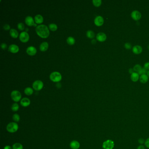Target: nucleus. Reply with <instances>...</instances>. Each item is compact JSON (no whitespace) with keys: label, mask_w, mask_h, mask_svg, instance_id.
Masks as SVG:
<instances>
[{"label":"nucleus","mask_w":149,"mask_h":149,"mask_svg":"<svg viewBox=\"0 0 149 149\" xmlns=\"http://www.w3.org/2000/svg\"><path fill=\"white\" fill-rule=\"evenodd\" d=\"M49 77L50 80L53 82H59L62 79L61 74L58 72H52L50 74Z\"/></svg>","instance_id":"7ed1b4c3"},{"label":"nucleus","mask_w":149,"mask_h":149,"mask_svg":"<svg viewBox=\"0 0 149 149\" xmlns=\"http://www.w3.org/2000/svg\"><path fill=\"white\" fill-rule=\"evenodd\" d=\"M0 46H1V48L3 49H5L7 48V46L6 44H5V43H1Z\"/></svg>","instance_id":"f704fd0d"},{"label":"nucleus","mask_w":149,"mask_h":149,"mask_svg":"<svg viewBox=\"0 0 149 149\" xmlns=\"http://www.w3.org/2000/svg\"><path fill=\"white\" fill-rule=\"evenodd\" d=\"M70 148L72 149H78L80 147V144L77 141L73 140L70 143Z\"/></svg>","instance_id":"2eb2a0df"},{"label":"nucleus","mask_w":149,"mask_h":149,"mask_svg":"<svg viewBox=\"0 0 149 149\" xmlns=\"http://www.w3.org/2000/svg\"><path fill=\"white\" fill-rule=\"evenodd\" d=\"M20 40L23 43H26L28 41L29 39L28 34L26 32H21L19 36Z\"/></svg>","instance_id":"0eeeda50"},{"label":"nucleus","mask_w":149,"mask_h":149,"mask_svg":"<svg viewBox=\"0 0 149 149\" xmlns=\"http://www.w3.org/2000/svg\"><path fill=\"white\" fill-rule=\"evenodd\" d=\"M67 42L70 45H73L75 42V40L73 37L70 36L67 38Z\"/></svg>","instance_id":"5701e85b"},{"label":"nucleus","mask_w":149,"mask_h":149,"mask_svg":"<svg viewBox=\"0 0 149 149\" xmlns=\"http://www.w3.org/2000/svg\"><path fill=\"white\" fill-rule=\"evenodd\" d=\"M145 144L146 146V147L149 148V138L147 139L146 140V141H145Z\"/></svg>","instance_id":"e433bc0d"},{"label":"nucleus","mask_w":149,"mask_h":149,"mask_svg":"<svg viewBox=\"0 0 149 149\" xmlns=\"http://www.w3.org/2000/svg\"><path fill=\"white\" fill-rule=\"evenodd\" d=\"M11 96L12 100L15 102H18L21 100V93L17 90H15L12 92Z\"/></svg>","instance_id":"20e7f679"},{"label":"nucleus","mask_w":149,"mask_h":149,"mask_svg":"<svg viewBox=\"0 0 149 149\" xmlns=\"http://www.w3.org/2000/svg\"><path fill=\"white\" fill-rule=\"evenodd\" d=\"M36 33L43 38H47L49 35V28L45 24H40L37 26L36 28Z\"/></svg>","instance_id":"f257e3e1"},{"label":"nucleus","mask_w":149,"mask_h":149,"mask_svg":"<svg viewBox=\"0 0 149 149\" xmlns=\"http://www.w3.org/2000/svg\"><path fill=\"white\" fill-rule=\"evenodd\" d=\"M91 42H92V44H95V43H96V40H92Z\"/></svg>","instance_id":"79ce46f5"},{"label":"nucleus","mask_w":149,"mask_h":149,"mask_svg":"<svg viewBox=\"0 0 149 149\" xmlns=\"http://www.w3.org/2000/svg\"><path fill=\"white\" fill-rule=\"evenodd\" d=\"M12 149H23V147L21 143H15L12 146Z\"/></svg>","instance_id":"393cba45"},{"label":"nucleus","mask_w":149,"mask_h":149,"mask_svg":"<svg viewBox=\"0 0 149 149\" xmlns=\"http://www.w3.org/2000/svg\"><path fill=\"white\" fill-rule=\"evenodd\" d=\"M9 51L12 53H17L19 51V47L18 46L15 44H12L9 46L8 48Z\"/></svg>","instance_id":"4468645a"},{"label":"nucleus","mask_w":149,"mask_h":149,"mask_svg":"<svg viewBox=\"0 0 149 149\" xmlns=\"http://www.w3.org/2000/svg\"><path fill=\"white\" fill-rule=\"evenodd\" d=\"M124 46H125V48L127 49H131V47H132L131 44L129 43H125Z\"/></svg>","instance_id":"473e14b6"},{"label":"nucleus","mask_w":149,"mask_h":149,"mask_svg":"<svg viewBox=\"0 0 149 149\" xmlns=\"http://www.w3.org/2000/svg\"><path fill=\"white\" fill-rule=\"evenodd\" d=\"M96 39L98 41L103 42L106 40V35L103 32H99L97 35Z\"/></svg>","instance_id":"9b49d317"},{"label":"nucleus","mask_w":149,"mask_h":149,"mask_svg":"<svg viewBox=\"0 0 149 149\" xmlns=\"http://www.w3.org/2000/svg\"><path fill=\"white\" fill-rule=\"evenodd\" d=\"M129 73H131V74L133 73H134V70L133 69H132V68H130L129 69Z\"/></svg>","instance_id":"58836bf2"},{"label":"nucleus","mask_w":149,"mask_h":149,"mask_svg":"<svg viewBox=\"0 0 149 149\" xmlns=\"http://www.w3.org/2000/svg\"><path fill=\"white\" fill-rule=\"evenodd\" d=\"M131 17L134 20L138 21L141 18V14L137 11H134L131 13Z\"/></svg>","instance_id":"1a4fd4ad"},{"label":"nucleus","mask_w":149,"mask_h":149,"mask_svg":"<svg viewBox=\"0 0 149 149\" xmlns=\"http://www.w3.org/2000/svg\"><path fill=\"white\" fill-rule=\"evenodd\" d=\"M141 69H142V67H141V66L139 64H137V65H135L133 67V70H134V71L137 72L138 73L141 70Z\"/></svg>","instance_id":"c756f323"},{"label":"nucleus","mask_w":149,"mask_h":149,"mask_svg":"<svg viewBox=\"0 0 149 149\" xmlns=\"http://www.w3.org/2000/svg\"><path fill=\"white\" fill-rule=\"evenodd\" d=\"M20 104L21 106L24 107H26L30 105V100L27 97H24L21 99Z\"/></svg>","instance_id":"ddd939ff"},{"label":"nucleus","mask_w":149,"mask_h":149,"mask_svg":"<svg viewBox=\"0 0 149 149\" xmlns=\"http://www.w3.org/2000/svg\"><path fill=\"white\" fill-rule=\"evenodd\" d=\"M7 130L10 133H14L18 131V125L16 122H12L7 125L6 127Z\"/></svg>","instance_id":"f03ea898"},{"label":"nucleus","mask_w":149,"mask_h":149,"mask_svg":"<svg viewBox=\"0 0 149 149\" xmlns=\"http://www.w3.org/2000/svg\"><path fill=\"white\" fill-rule=\"evenodd\" d=\"M19 108V107L18 105V104L16 103H14L12 105V107H11V109L12 110V111L13 112H17L18 111Z\"/></svg>","instance_id":"bb28decb"},{"label":"nucleus","mask_w":149,"mask_h":149,"mask_svg":"<svg viewBox=\"0 0 149 149\" xmlns=\"http://www.w3.org/2000/svg\"><path fill=\"white\" fill-rule=\"evenodd\" d=\"M143 51V49L142 47L139 45H136L134 46L133 48V52L135 54H140Z\"/></svg>","instance_id":"dca6fc26"},{"label":"nucleus","mask_w":149,"mask_h":149,"mask_svg":"<svg viewBox=\"0 0 149 149\" xmlns=\"http://www.w3.org/2000/svg\"><path fill=\"white\" fill-rule=\"evenodd\" d=\"M131 79L133 82H137L139 79V74L137 73L134 72L131 75Z\"/></svg>","instance_id":"aec40b11"},{"label":"nucleus","mask_w":149,"mask_h":149,"mask_svg":"<svg viewBox=\"0 0 149 149\" xmlns=\"http://www.w3.org/2000/svg\"><path fill=\"white\" fill-rule=\"evenodd\" d=\"M137 149H145V148H144V146H143L140 145V146H139L138 147Z\"/></svg>","instance_id":"ea45409f"},{"label":"nucleus","mask_w":149,"mask_h":149,"mask_svg":"<svg viewBox=\"0 0 149 149\" xmlns=\"http://www.w3.org/2000/svg\"><path fill=\"white\" fill-rule=\"evenodd\" d=\"M147 73V71L146 69L145 68H142L141 70L140 71V72L138 73L139 74H140L141 75H143V74H146V73Z\"/></svg>","instance_id":"7c9ffc66"},{"label":"nucleus","mask_w":149,"mask_h":149,"mask_svg":"<svg viewBox=\"0 0 149 149\" xmlns=\"http://www.w3.org/2000/svg\"><path fill=\"white\" fill-rule=\"evenodd\" d=\"M49 28L52 31H55L57 29V25L54 23H51L49 24Z\"/></svg>","instance_id":"a878e982"},{"label":"nucleus","mask_w":149,"mask_h":149,"mask_svg":"<svg viewBox=\"0 0 149 149\" xmlns=\"http://www.w3.org/2000/svg\"><path fill=\"white\" fill-rule=\"evenodd\" d=\"M25 22L28 26H36V24L34 23V21L32 17L30 16H28L25 18Z\"/></svg>","instance_id":"9d476101"},{"label":"nucleus","mask_w":149,"mask_h":149,"mask_svg":"<svg viewBox=\"0 0 149 149\" xmlns=\"http://www.w3.org/2000/svg\"><path fill=\"white\" fill-rule=\"evenodd\" d=\"M35 21L37 24H41L43 21V18L40 15H37L35 17Z\"/></svg>","instance_id":"a211bd4d"},{"label":"nucleus","mask_w":149,"mask_h":149,"mask_svg":"<svg viewBox=\"0 0 149 149\" xmlns=\"http://www.w3.org/2000/svg\"><path fill=\"white\" fill-rule=\"evenodd\" d=\"M148 49H149V46H148Z\"/></svg>","instance_id":"c03bdc74"},{"label":"nucleus","mask_w":149,"mask_h":149,"mask_svg":"<svg viewBox=\"0 0 149 149\" xmlns=\"http://www.w3.org/2000/svg\"><path fill=\"white\" fill-rule=\"evenodd\" d=\"M43 87V82L40 80H36L33 82L32 84V87L36 91L41 90Z\"/></svg>","instance_id":"39448f33"},{"label":"nucleus","mask_w":149,"mask_h":149,"mask_svg":"<svg viewBox=\"0 0 149 149\" xmlns=\"http://www.w3.org/2000/svg\"><path fill=\"white\" fill-rule=\"evenodd\" d=\"M13 120L15 122H18L20 119V116L17 114H15L12 116Z\"/></svg>","instance_id":"c85d7f7f"},{"label":"nucleus","mask_w":149,"mask_h":149,"mask_svg":"<svg viewBox=\"0 0 149 149\" xmlns=\"http://www.w3.org/2000/svg\"><path fill=\"white\" fill-rule=\"evenodd\" d=\"M144 68L146 70H149V62H147L144 64Z\"/></svg>","instance_id":"c9c22d12"},{"label":"nucleus","mask_w":149,"mask_h":149,"mask_svg":"<svg viewBox=\"0 0 149 149\" xmlns=\"http://www.w3.org/2000/svg\"><path fill=\"white\" fill-rule=\"evenodd\" d=\"M114 146V142L111 140H107L105 141L102 145V147L104 149H113Z\"/></svg>","instance_id":"423d86ee"},{"label":"nucleus","mask_w":149,"mask_h":149,"mask_svg":"<svg viewBox=\"0 0 149 149\" xmlns=\"http://www.w3.org/2000/svg\"><path fill=\"white\" fill-rule=\"evenodd\" d=\"M139 143H140V144H143V143H144V140L143 139L140 138V139L139 140Z\"/></svg>","instance_id":"4c0bfd02"},{"label":"nucleus","mask_w":149,"mask_h":149,"mask_svg":"<svg viewBox=\"0 0 149 149\" xmlns=\"http://www.w3.org/2000/svg\"><path fill=\"white\" fill-rule=\"evenodd\" d=\"M148 77L146 74H143L141 75L140 77V81L144 84L148 81Z\"/></svg>","instance_id":"412c9836"},{"label":"nucleus","mask_w":149,"mask_h":149,"mask_svg":"<svg viewBox=\"0 0 149 149\" xmlns=\"http://www.w3.org/2000/svg\"><path fill=\"white\" fill-rule=\"evenodd\" d=\"M4 149H12V148L10 146H6L4 147Z\"/></svg>","instance_id":"a19ab883"},{"label":"nucleus","mask_w":149,"mask_h":149,"mask_svg":"<svg viewBox=\"0 0 149 149\" xmlns=\"http://www.w3.org/2000/svg\"><path fill=\"white\" fill-rule=\"evenodd\" d=\"M24 92L25 94L27 95H31L33 94V89L30 87H28L24 89Z\"/></svg>","instance_id":"4be33fe9"},{"label":"nucleus","mask_w":149,"mask_h":149,"mask_svg":"<svg viewBox=\"0 0 149 149\" xmlns=\"http://www.w3.org/2000/svg\"><path fill=\"white\" fill-rule=\"evenodd\" d=\"M147 76L148 77H149V70L148 71H147Z\"/></svg>","instance_id":"37998d69"},{"label":"nucleus","mask_w":149,"mask_h":149,"mask_svg":"<svg viewBox=\"0 0 149 149\" xmlns=\"http://www.w3.org/2000/svg\"><path fill=\"white\" fill-rule=\"evenodd\" d=\"M48 46H49L48 43L46 42H44L42 43L40 45V50L41 51H45L47 50V49L48 48Z\"/></svg>","instance_id":"f3484780"},{"label":"nucleus","mask_w":149,"mask_h":149,"mask_svg":"<svg viewBox=\"0 0 149 149\" xmlns=\"http://www.w3.org/2000/svg\"><path fill=\"white\" fill-rule=\"evenodd\" d=\"M3 28H4V29L6 30H8L10 29V26L9 24H6L3 26Z\"/></svg>","instance_id":"72a5a7b5"},{"label":"nucleus","mask_w":149,"mask_h":149,"mask_svg":"<svg viewBox=\"0 0 149 149\" xmlns=\"http://www.w3.org/2000/svg\"><path fill=\"white\" fill-rule=\"evenodd\" d=\"M87 36L90 39H93L95 36L94 32L92 30H88L87 32Z\"/></svg>","instance_id":"b1692460"},{"label":"nucleus","mask_w":149,"mask_h":149,"mask_svg":"<svg viewBox=\"0 0 149 149\" xmlns=\"http://www.w3.org/2000/svg\"><path fill=\"white\" fill-rule=\"evenodd\" d=\"M18 28L20 30H23L24 29V25L23 23H19L18 24Z\"/></svg>","instance_id":"2f4dec72"},{"label":"nucleus","mask_w":149,"mask_h":149,"mask_svg":"<svg viewBox=\"0 0 149 149\" xmlns=\"http://www.w3.org/2000/svg\"><path fill=\"white\" fill-rule=\"evenodd\" d=\"M104 20L102 16H98L94 19V24L97 26H100L103 24Z\"/></svg>","instance_id":"6e6552de"},{"label":"nucleus","mask_w":149,"mask_h":149,"mask_svg":"<svg viewBox=\"0 0 149 149\" xmlns=\"http://www.w3.org/2000/svg\"><path fill=\"white\" fill-rule=\"evenodd\" d=\"M10 34L11 36L14 38H17L18 36V32L15 29L12 28L10 31Z\"/></svg>","instance_id":"6ab92c4d"},{"label":"nucleus","mask_w":149,"mask_h":149,"mask_svg":"<svg viewBox=\"0 0 149 149\" xmlns=\"http://www.w3.org/2000/svg\"><path fill=\"white\" fill-rule=\"evenodd\" d=\"M26 52L30 56H34L36 54L37 52V50L36 48L32 46H30L28 47L26 49Z\"/></svg>","instance_id":"f8f14e48"},{"label":"nucleus","mask_w":149,"mask_h":149,"mask_svg":"<svg viewBox=\"0 0 149 149\" xmlns=\"http://www.w3.org/2000/svg\"><path fill=\"white\" fill-rule=\"evenodd\" d=\"M92 2L94 6L98 7L101 5V0H93Z\"/></svg>","instance_id":"cd10ccee"}]
</instances>
